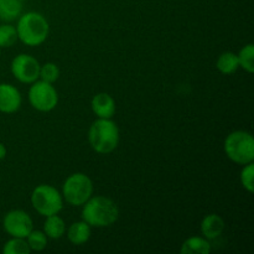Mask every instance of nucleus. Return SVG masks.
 I'll return each instance as SVG.
<instances>
[{"mask_svg":"<svg viewBox=\"0 0 254 254\" xmlns=\"http://www.w3.org/2000/svg\"><path fill=\"white\" fill-rule=\"evenodd\" d=\"M118 218V206L112 198L106 196H92L84 205H82V220L91 227H111Z\"/></svg>","mask_w":254,"mask_h":254,"instance_id":"1","label":"nucleus"},{"mask_svg":"<svg viewBox=\"0 0 254 254\" xmlns=\"http://www.w3.org/2000/svg\"><path fill=\"white\" fill-rule=\"evenodd\" d=\"M17 40L30 47L44 44L50 34V24L46 17L37 11H27L21 14L16 24Z\"/></svg>","mask_w":254,"mask_h":254,"instance_id":"2","label":"nucleus"},{"mask_svg":"<svg viewBox=\"0 0 254 254\" xmlns=\"http://www.w3.org/2000/svg\"><path fill=\"white\" fill-rule=\"evenodd\" d=\"M121 140V133L116 122L112 119L97 118L88 130L91 148L101 155L113 153Z\"/></svg>","mask_w":254,"mask_h":254,"instance_id":"3","label":"nucleus"},{"mask_svg":"<svg viewBox=\"0 0 254 254\" xmlns=\"http://www.w3.org/2000/svg\"><path fill=\"white\" fill-rule=\"evenodd\" d=\"M223 149L227 158L238 165H246L254 161V139L250 131H231L226 136Z\"/></svg>","mask_w":254,"mask_h":254,"instance_id":"4","label":"nucleus"},{"mask_svg":"<svg viewBox=\"0 0 254 254\" xmlns=\"http://www.w3.org/2000/svg\"><path fill=\"white\" fill-rule=\"evenodd\" d=\"M62 197L68 205L79 207L93 196V181L83 173H74L62 185Z\"/></svg>","mask_w":254,"mask_h":254,"instance_id":"5","label":"nucleus"},{"mask_svg":"<svg viewBox=\"0 0 254 254\" xmlns=\"http://www.w3.org/2000/svg\"><path fill=\"white\" fill-rule=\"evenodd\" d=\"M30 201L34 210L44 217L59 215L64 208V202L62 193L55 186L47 185V184L36 186L32 190Z\"/></svg>","mask_w":254,"mask_h":254,"instance_id":"6","label":"nucleus"},{"mask_svg":"<svg viewBox=\"0 0 254 254\" xmlns=\"http://www.w3.org/2000/svg\"><path fill=\"white\" fill-rule=\"evenodd\" d=\"M27 97L32 108L44 113L54 111L59 104V93L56 88L52 86V83L42 79L32 82Z\"/></svg>","mask_w":254,"mask_h":254,"instance_id":"7","label":"nucleus"},{"mask_svg":"<svg viewBox=\"0 0 254 254\" xmlns=\"http://www.w3.org/2000/svg\"><path fill=\"white\" fill-rule=\"evenodd\" d=\"M40 62L34 56L20 54L12 59L10 69L16 81L24 84H31L40 78Z\"/></svg>","mask_w":254,"mask_h":254,"instance_id":"8","label":"nucleus"},{"mask_svg":"<svg viewBox=\"0 0 254 254\" xmlns=\"http://www.w3.org/2000/svg\"><path fill=\"white\" fill-rule=\"evenodd\" d=\"M2 228L10 237L26 238L34 230V222L26 211L11 210L2 218Z\"/></svg>","mask_w":254,"mask_h":254,"instance_id":"9","label":"nucleus"},{"mask_svg":"<svg viewBox=\"0 0 254 254\" xmlns=\"http://www.w3.org/2000/svg\"><path fill=\"white\" fill-rule=\"evenodd\" d=\"M22 97L19 89L10 83H0V112L12 114L20 109Z\"/></svg>","mask_w":254,"mask_h":254,"instance_id":"10","label":"nucleus"},{"mask_svg":"<svg viewBox=\"0 0 254 254\" xmlns=\"http://www.w3.org/2000/svg\"><path fill=\"white\" fill-rule=\"evenodd\" d=\"M91 108L97 118L112 119L116 114V101L111 94L101 92L92 98Z\"/></svg>","mask_w":254,"mask_h":254,"instance_id":"11","label":"nucleus"},{"mask_svg":"<svg viewBox=\"0 0 254 254\" xmlns=\"http://www.w3.org/2000/svg\"><path fill=\"white\" fill-rule=\"evenodd\" d=\"M225 220L220 215H217V213H210V215L203 217V220L201 221L200 231L202 237L211 241L220 237L223 233V231H225Z\"/></svg>","mask_w":254,"mask_h":254,"instance_id":"12","label":"nucleus"},{"mask_svg":"<svg viewBox=\"0 0 254 254\" xmlns=\"http://www.w3.org/2000/svg\"><path fill=\"white\" fill-rule=\"evenodd\" d=\"M67 238L74 246H82L87 243L91 238L92 227L83 220L78 222H73L66 230Z\"/></svg>","mask_w":254,"mask_h":254,"instance_id":"13","label":"nucleus"},{"mask_svg":"<svg viewBox=\"0 0 254 254\" xmlns=\"http://www.w3.org/2000/svg\"><path fill=\"white\" fill-rule=\"evenodd\" d=\"M212 251L210 241L200 236H192L184 241L181 245V254H210Z\"/></svg>","mask_w":254,"mask_h":254,"instance_id":"14","label":"nucleus"},{"mask_svg":"<svg viewBox=\"0 0 254 254\" xmlns=\"http://www.w3.org/2000/svg\"><path fill=\"white\" fill-rule=\"evenodd\" d=\"M66 222L59 215L47 216L44 222L45 235L47 236V238H51V240L62 238L66 233Z\"/></svg>","mask_w":254,"mask_h":254,"instance_id":"15","label":"nucleus"},{"mask_svg":"<svg viewBox=\"0 0 254 254\" xmlns=\"http://www.w3.org/2000/svg\"><path fill=\"white\" fill-rule=\"evenodd\" d=\"M22 14L21 0H0V20L11 22Z\"/></svg>","mask_w":254,"mask_h":254,"instance_id":"16","label":"nucleus"},{"mask_svg":"<svg viewBox=\"0 0 254 254\" xmlns=\"http://www.w3.org/2000/svg\"><path fill=\"white\" fill-rule=\"evenodd\" d=\"M216 67L222 74H232L237 72V69L240 68L237 54L231 51L221 54L218 56L217 62H216Z\"/></svg>","mask_w":254,"mask_h":254,"instance_id":"17","label":"nucleus"},{"mask_svg":"<svg viewBox=\"0 0 254 254\" xmlns=\"http://www.w3.org/2000/svg\"><path fill=\"white\" fill-rule=\"evenodd\" d=\"M240 67L247 71L248 73L254 72V45L247 44L240 50L237 54Z\"/></svg>","mask_w":254,"mask_h":254,"instance_id":"18","label":"nucleus"},{"mask_svg":"<svg viewBox=\"0 0 254 254\" xmlns=\"http://www.w3.org/2000/svg\"><path fill=\"white\" fill-rule=\"evenodd\" d=\"M2 253L4 254H30L29 245L26 242V238H17L11 237L9 241H6L2 247Z\"/></svg>","mask_w":254,"mask_h":254,"instance_id":"19","label":"nucleus"},{"mask_svg":"<svg viewBox=\"0 0 254 254\" xmlns=\"http://www.w3.org/2000/svg\"><path fill=\"white\" fill-rule=\"evenodd\" d=\"M17 32L16 27L11 24L0 25V49H7L16 44Z\"/></svg>","mask_w":254,"mask_h":254,"instance_id":"20","label":"nucleus"},{"mask_svg":"<svg viewBox=\"0 0 254 254\" xmlns=\"http://www.w3.org/2000/svg\"><path fill=\"white\" fill-rule=\"evenodd\" d=\"M47 236L44 231L32 230L26 237V242L29 245L31 252H41L47 247Z\"/></svg>","mask_w":254,"mask_h":254,"instance_id":"21","label":"nucleus"},{"mask_svg":"<svg viewBox=\"0 0 254 254\" xmlns=\"http://www.w3.org/2000/svg\"><path fill=\"white\" fill-rule=\"evenodd\" d=\"M60 68L54 62H46L40 67V78L45 82L54 84L60 78Z\"/></svg>","mask_w":254,"mask_h":254,"instance_id":"22","label":"nucleus"},{"mask_svg":"<svg viewBox=\"0 0 254 254\" xmlns=\"http://www.w3.org/2000/svg\"><path fill=\"white\" fill-rule=\"evenodd\" d=\"M241 184H242L243 189L247 190L248 192L252 193L254 191V164L250 163L243 165L242 171L240 175Z\"/></svg>","mask_w":254,"mask_h":254,"instance_id":"23","label":"nucleus"},{"mask_svg":"<svg viewBox=\"0 0 254 254\" xmlns=\"http://www.w3.org/2000/svg\"><path fill=\"white\" fill-rule=\"evenodd\" d=\"M6 153H7L6 146H5L2 143H0V160H2V159L6 156Z\"/></svg>","mask_w":254,"mask_h":254,"instance_id":"24","label":"nucleus"},{"mask_svg":"<svg viewBox=\"0 0 254 254\" xmlns=\"http://www.w3.org/2000/svg\"><path fill=\"white\" fill-rule=\"evenodd\" d=\"M0 55H1V49H0Z\"/></svg>","mask_w":254,"mask_h":254,"instance_id":"25","label":"nucleus"}]
</instances>
